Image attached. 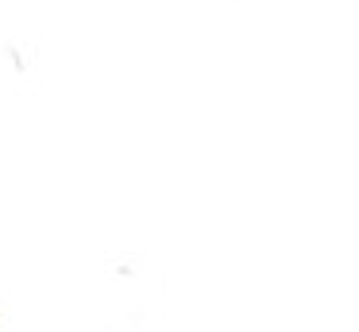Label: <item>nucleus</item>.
Returning <instances> with one entry per match:
<instances>
[]
</instances>
